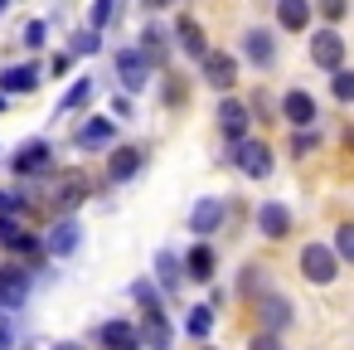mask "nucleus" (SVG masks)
I'll list each match as a JSON object with an SVG mask.
<instances>
[{"label": "nucleus", "instance_id": "14", "mask_svg": "<svg viewBox=\"0 0 354 350\" xmlns=\"http://www.w3.org/2000/svg\"><path fill=\"white\" fill-rule=\"evenodd\" d=\"M39 88V64H10L0 73V93L15 98V93H35Z\"/></svg>", "mask_w": 354, "mask_h": 350}, {"label": "nucleus", "instance_id": "27", "mask_svg": "<svg viewBox=\"0 0 354 350\" xmlns=\"http://www.w3.org/2000/svg\"><path fill=\"white\" fill-rule=\"evenodd\" d=\"M330 93H335V103H354V69H335Z\"/></svg>", "mask_w": 354, "mask_h": 350}, {"label": "nucleus", "instance_id": "42", "mask_svg": "<svg viewBox=\"0 0 354 350\" xmlns=\"http://www.w3.org/2000/svg\"><path fill=\"white\" fill-rule=\"evenodd\" d=\"M146 6H170V0H146Z\"/></svg>", "mask_w": 354, "mask_h": 350}, {"label": "nucleus", "instance_id": "10", "mask_svg": "<svg viewBox=\"0 0 354 350\" xmlns=\"http://www.w3.org/2000/svg\"><path fill=\"white\" fill-rule=\"evenodd\" d=\"M248 122H252L248 103H238V98H223V103H218V132H223L228 141H243V137H248Z\"/></svg>", "mask_w": 354, "mask_h": 350}, {"label": "nucleus", "instance_id": "19", "mask_svg": "<svg viewBox=\"0 0 354 350\" xmlns=\"http://www.w3.org/2000/svg\"><path fill=\"white\" fill-rule=\"evenodd\" d=\"M185 263V277H194V282H209L214 277V268H218V258H214V248L209 243H194L189 248V258H180Z\"/></svg>", "mask_w": 354, "mask_h": 350}, {"label": "nucleus", "instance_id": "15", "mask_svg": "<svg viewBox=\"0 0 354 350\" xmlns=\"http://www.w3.org/2000/svg\"><path fill=\"white\" fill-rule=\"evenodd\" d=\"M281 117H286L291 127H301V132H306V127L315 122V98H310V93H301V88H291V93L281 98Z\"/></svg>", "mask_w": 354, "mask_h": 350}, {"label": "nucleus", "instance_id": "33", "mask_svg": "<svg viewBox=\"0 0 354 350\" xmlns=\"http://www.w3.org/2000/svg\"><path fill=\"white\" fill-rule=\"evenodd\" d=\"M238 287H243V292H252V297H262V268H243Z\"/></svg>", "mask_w": 354, "mask_h": 350}, {"label": "nucleus", "instance_id": "24", "mask_svg": "<svg viewBox=\"0 0 354 350\" xmlns=\"http://www.w3.org/2000/svg\"><path fill=\"white\" fill-rule=\"evenodd\" d=\"M156 277H160V287H170V292H175V287H180V277H185V263H180L170 248H160V253H156Z\"/></svg>", "mask_w": 354, "mask_h": 350}, {"label": "nucleus", "instance_id": "4", "mask_svg": "<svg viewBox=\"0 0 354 350\" xmlns=\"http://www.w3.org/2000/svg\"><path fill=\"white\" fill-rule=\"evenodd\" d=\"M199 69H204V83L218 88V93H228V88L238 83V59L223 54V49H209V54L199 59Z\"/></svg>", "mask_w": 354, "mask_h": 350}, {"label": "nucleus", "instance_id": "9", "mask_svg": "<svg viewBox=\"0 0 354 350\" xmlns=\"http://www.w3.org/2000/svg\"><path fill=\"white\" fill-rule=\"evenodd\" d=\"M310 59L320 64V69H344V40L335 35V30H315V40H310Z\"/></svg>", "mask_w": 354, "mask_h": 350}, {"label": "nucleus", "instance_id": "21", "mask_svg": "<svg viewBox=\"0 0 354 350\" xmlns=\"http://www.w3.org/2000/svg\"><path fill=\"white\" fill-rule=\"evenodd\" d=\"M112 117H93V122H83L78 127V146L83 151H97V146H112Z\"/></svg>", "mask_w": 354, "mask_h": 350}, {"label": "nucleus", "instance_id": "25", "mask_svg": "<svg viewBox=\"0 0 354 350\" xmlns=\"http://www.w3.org/2000/svg\"><path fill=\"white\" fill-rule=\"evenodd\" d=\"M185 331H189L194 340H204V335L214 331V311H209V306H189V321H185Z\"/></svg>", "mask_w": 354, "mask_h": 350}, {"label": "nucleus", "instance_id": "16", "mask_svg": "<svg viewBox=\"0 0 354 350\" xmlns=\"http://www.w3.org/2000/svg\"><path fill=\"white\" fill-rule=\"evenodd\" d=\"M243 54H248V64L272 69V59H277V40H272L267 30H248V35H243Z\"/></svg>", "mask_w": 354, "mask_h": 350}, {"label": "nucleus", "instance_id": "29", "mask_svg": "<svg viewBox=\"0 0 354 350\" xmlns=\"http://www.w3.org/2000/svg\"><path fill=\"white\" fill-rule=\"evenodd\" d=\"M112 15H117V0H93V10H88V30H102Z\"/></svg>", "mask_w": 354, "mask_h": 350}, {"label": "nucleus", "instance_id": "8", "mask_svg": "<svg viewBox=\"0 0 354 350\" xmlns=\"http://www.w3.org/2000/svg\"><path fill=\"white\" fill-rule=\"evenodd\" d=\"M30 297V272L25 268H0V311H20Z\"/></svg>", "mask_w": 354, "mask_h": 350}, {"label": "nucleus", "instance_id": "39", "mask_svg": "<svg viewBox=\"0 0 354 350\" xmlns=\"http://www.w3.org/2000/svg\"><path fill=\"white\" fill-rule=\"evenodd\" d=\"M68 64H73V54H54V64H49V69H54V73H68Z\"/></svg>", "mask_w": 354, "mask_h": 350}, {"label": "nucleus", "instance_id": "18", "mask_svg": "<svg viewBox=\"0 0 354 350\" xmlns=\"http://www.w3.org/2000/svg\"><path fill=\"white\" fill-rule=\"evenodd\" d=\"M175 40H180V49H185L189 59H204V54H209L204 30H199V20H189V15H180V20H175Z\"/></svg>", "mask_w": 354, "mask_h": 350}, {"label": "nucleus", "instance_id": "34", "mask_svg": "<svg viewBox=\"0 0 354 350\" xmlns=\"http://www.w3.org/2000/svg\"><path fill=\"white\" fill-rule=\"evenodd\" d=\"M0 350H15V321H10V311H0Z\"/></svg>", "mask_w": 354, "mask_h": 350}, {"label": "nucleus", "instance_id": "31", "mask_svg": "<svg viewBox=\"0 0 354 350\" xmlns=\"http://www.w3.org/2000/svg\"><path fill=\"white\" fill-rule=\"evenodd\" d=\"M44 35H49V25H44V20H30V25H25V35H20V40H25V44H30V49H44Z\"/></svg>", "mask_w": 354, "mask_h": 350}, {"label": "nucleus", "instance_id": "38", "mask_svg": "<svg viewBox=\"0 0 354 350\" xmlns=\"http://www.w3.org/2000/svg\"><path fill=\"white\" fill-rule=\"evenodd\" d=\"M306 151H315V137H310V132H301V137H296V146H291V156H306Z\"/></svg>", "mask_w": 354, "mask_h": 350}, {"label": "nucleus", "instance_id": "40", "mask_svg": "<svg viewBox=\"0 0 354 350\" xmlns=\"http://www.w3.org/2000/svg\"><path fill=\"white\" fill-rule=\"evenodd\" d=\"M112 112H117V117H136V112H131V98H117V103H112Z\"/></svg>", "mask_w": 354, "mask_h": 350}, {"label": "nucleus", "instance_id": "23", "mask_svg": "<svg viewBox=\"0 0 354 350\" xmlns=\"http://www.w3.org/2000/svg\"><path fill=\"white\" fill-rule=\"evenodd\" d=\"M136 331H141V345L170 350V321H165V311H146V326H136Z\"/></svg>", "mask_w": 354, "mask_h": 350}, {"label": "nucleus", "instance_id": "37", "mask_svg": "<svg viewBox=\"0 0 354 350\" xmlns=\"http://www.w3.org/2000/svg\"><path fill=\"white\" fill-rule=\"evenodd\" d=\"M15 209H25V200H20V195H10V190H0V219H10Z\"/></svg>", "mask_w": 354, "mask_h": 350}, {"label": "nucleus", "instance_id": "36", "mask_svg": "<svg viewBox=\"0 0 354 350\" xmlns=\"http://www.w3.org/2000/svg\"><path fill=\"white\" fill-rule=\"evenodd\" d=\"M320 10H325V20L335 25V20H344V15H349V0H320Z\"/></svg>", "mask_w": 354, "mask_h": 350}, {"label": "nucleus", "instance_id": "3", "mask_svg": "<svg viewBox=\"0 0 354 350\" xmlns=\"http://www.w3.org/2000/svg\"><path fill=\"white\" fill-rule=\"evenodd\" d=\"M117 78H122L127 93H141L151 83V59L141 49H117Z\"/></svg>", "mask_w": 354, "mask_h": 350}, {"label": "nucleus", "instance_id": "28", "mask_svg": "<svg viewBox=\"0 0 354 350\" xmlns=\"http://www.w3.org/2000/svg\"><path fill=\"white\" fill-rule=\"evenodd\" d=\"M335 258L354 263V224H339V229H335Z\"/></svg>", "mask_w": 354, "mask_h": 350}, {"label": "nucleus", "instance_id": "41", "mask_svg": "<svg viewBox=\"0 0 354 350\" xmlns=\"http://www.w3.org/2000/svg\"><path fill=\"white\" fill-rule=\"evenodd\" d=\"M54 350H83V345H78V340H59Z\"/></svg>", "mask_w": 354, "mask_h": 350}, {"label": "nucleus", "instance_id": "13", "mask_svg": "<svg viewBox=\"0 0 354 350\" xmlns=\"http://www.w3.org/2000/svg\"><path fill=\"white\" fill-rule=\"evenodd\" d=\"M257 229H262V238H286L291 234V209L281 200H267L257 209Z\"/></svg>", "mask_w": 354, "mask_h": 350}, {"label": "nucleus", "instance_id": "17", "mask_svg": "<svg viewBox=\"0 0 354 350\" xmlns=\"http://www.w3.org/2000/svg\"><path fill=\"white\" fill-rule=\"evenodd\" d=\"M136 170H141V151L136 146H117L112 161H107V185H127Z\"/></svg>", "mask_w": 354, "mask_h": 350}, {"label": "nucleus", "instance_id": "44", "mask_svg": "<svg viewBox=\"0 0 354 350\" xmlns=\"http://www.w3.org/2000/svg\"><path fill=\"white\" fill-rule=\"evenodd\" d=\"M0 112H6V93H0Z\"/></svg>", "mask_w": 354, "mask_h": 350}, {"label": "nucleus", "instance_id": "5", "mask_svg": "<svg viewBox=\"0 0 354 350\" xmlns=\"http://www.w3.org/2000/svg\"><path fill=\"white\" fill-rule=\"evenodd\" d=\"M54 166V146L49 141H25L15 156H10V170L15 175H44Z\"/></svg>", "mask_w": 354, "mask_h": 350}, {"label": "nucleus", "instance_id": "2", "mask_svg": "<svg viewBox=\"0 0 354 350\" xmlns=\"http://www.w3.org/2000/svg\"><path fill=\"white\" fill-rule=\"evenodd\" d=\"M301 272H306V282H335V277H339V258H335V248H325V243H306V248H301Z\"/></svg>", "mask_w": 354, "mask_h": 350}, {"label": "nucleus", "instance_id": "12", "mask_svg": "<svg viewBox=\"0 0 354 350\" xmlns=\"http://www.w3.org/2000/svg\"><path fill=\"white\" fill-rule=\"evenodd\" d=\"M78 243H83V229H78V219H59V224L49 229V238H44V253H54V258H68V253H78Z\"/></svg>", "mask_w": 354, "mask_h": 350}, {"label": "nucleus", "instance_id": "20", "mask_svg": "<svg viewBox=\"0 0 354 350\" xmlns=\"http://www.w3.org/2000/svg\"><path fill=\"white\" fill-rule=\"evenodd\" d=\"M277 25L291 30V35H301L310 25V0H277Z\"/></svg>", "mask_w": 354, "mask_h": 350}, {"label": "nucleus", "instance_id": "11", "mask_svg": "<svg viewBox=\"0 0 354 350\" xmlns=\"http://www.w3.org/2000/svg\"><path fill=\"white\" fill-rule=\"evenodd\" d=\"M218 224H223V200L209 195L189 209V234H199V243H209V234H218Z\"/></svg>", "mask_w": 354, "mask_h": 350}, {"label": "nucleus", "instance_id": "1", "mask_svg": "<svg viewBox=\"0 0 354 350\" xmlns=\"http://www.w3.org/2000/svg\"><path fill=\"white\" fill-rule=\"evenodd\" d=\"M233 161H238V170H243L248 180H267V175H272V151H267V141H252V137L233 141Z\"/></svg>", "mask_w": 354, "mask_h": 350}, {"label": "nucleus", "instance_id": "7", "mask_svg": "<svg viewBox=\"0 0 354 350\" xmlns=\"http://www.w3.org/2000/svg\"><path fill=\"white\" fill-rule=\"evenodd\" d=\"M97 345L102 350H141V331L127 316H117V321H102L97 326Z\"/></svg>", "mask_w": 354, "mask_h": 350}, {"label": "nucleus", "instance_id": "43", "mask_svg": "<svg viewBox=\"0 0 354 350\" xmlns=\"http://www.w3.org/2000/svg\"><path fill=\"white\" fill-rule=\"evenodd\" d=\"M6 6H10V0H0V15H6Z\"/></svg>", "mask_w": 354, "mask_h": 350}, {"label": "nucleus", "instance_id": "35", "mask_svg": "<svg viewBox=\"0 0 354 350\" xmlns=\"http://www.w3.org/2000/svg\"><path fill=\"white\" fill-rule=\"evenodd\" d=\"M248 350H286V345H281V335H267V331H257V335L248 340Z\"/></svg>", "mask_w": 354, "mask_h": 350}, {"label": "nucleus", "instance_id": "22", "mask_svg": "<svg viewBox=\"0 0 354 350\" xmlns=\"http://www.w3.org/2000/svg\"><path fill=\"white\" fill-rule=\"evenodd\" d=\"M54 200H59V209H78V204L88 200V175H78V170H68V175L59 180V190H54Z\"/></svg>", "mask_w": 354, "mask_h": 350}, {"label": "nucleus", "instance_id": "30", "mask_svg": "<svg viewBox=\"0 0 354 350\" xmlns=\"http://www.w3.org/2000/svg\"><path fill=\"white\" fill-rule=\"evenodd\" d=\"M131 297H136L146 311H160V297H156V287H151V282H131Z\"/></svg>", "mask_w": 354, "mask_h": 350}, {"label": "nucleus", "instance_id": "6", "mask_svg": "<svg viewBox=\"0 0 354 350\" xmlns=\"http://www.w3.org/2000/svg\"><path fill=\"white\" fill-rule=\"evenodd\" d=\"M257 321H262L267 335H281V331L291 326V301L277 297V292H262V297H257Z\"/></svg>", "mask_w": 354, "mask_h": 350}, {"label": "nucleus", "instance_id": "32", "mask_svg": "<svg viewBox=\"0 0 354 350\" xmlns=\"http://www.w3.org/2000/svg\"><path fill=\"white\" fill-rule=\"evenodd\" d=\"M97 49H102L97 30H83V35H73V54H97Z\"/></svg>", "mask_w": 354, "mask_h": 350}, {"label": "nucleus", "instance_id": "26", "mask_svg": "<svg viewBox=\"0 0 354 350\" xmlns=\"http://www.w3.org/2000/svg\"><path fill=\"white\" fill-rule=\"evenodd\" d=\"M88 98H93V78H78V83H73V88L64 93V103H59V112H73V107H83Z\"/></svg>", "mask_w": 354, "mask_h": 350}]
</instances>
